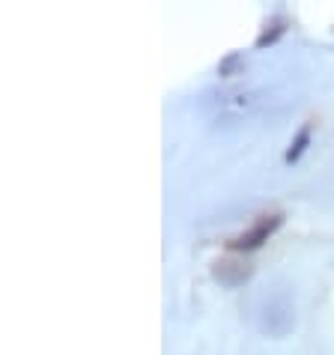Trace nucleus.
<instances>
[{"label":"nucleus","mask_w":334,"mask_h":355,"mask_svg":"<svg viewBox=\"0 0 334 355\" xmlns=\"http://www.w3.org/2000/svg\"><path fill=\"white\" fill-rule=\"evenodd\" d=\"M281 224V218H272V221H260L257 227H254V230L248 233V236H242V239H236L233 242V248H257V245L266 239V236L274 230V227Z\"/></svg>","instance_id":"nucleus-1"}]
</instances>
